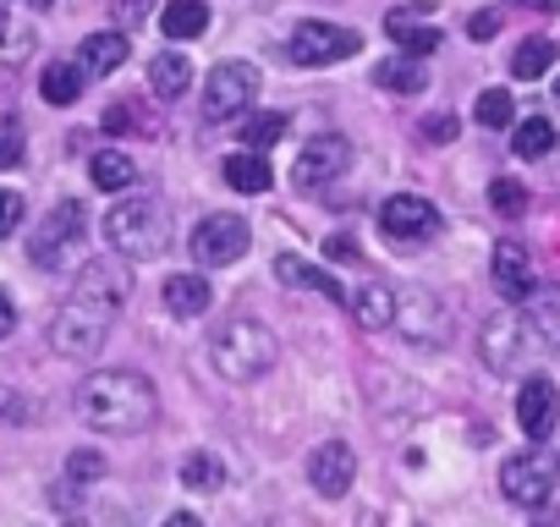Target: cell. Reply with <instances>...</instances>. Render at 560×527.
<instances>
[{
	"label": "cell",
	"instance_id": "16",
	"mask_svg": "<svg viewBox=\"0 0 560 527\" xmlns=\"http://www.w3.org/2000/svg\"><path fill=\"white\" fill-rule=\"evenodd\" d=\"M555 412H560L555 379H544V374L522 379V390H516V423H522V434H527V440H544L549 423H555Z\"/></svg>",
	"mask_w": 560,
	"mask_h": 527
},
{
	"label": "cell",
	"instance_id": "43",
	"mask_svg": "<svg viewBox=\"0 0 560 527\" xmlns=\"http://www.w3.org/2000/svg\"><path fill=\"white\" fill-rule=\"evenodd\" d=\"M330 258H358V247H352V236H330Z\"/></svg>",
	"mask_w": 560,
	"mask_h": 527
},
{
	"label": "cell",
	"instance_id": "19",
	"mask_svg": "<svg viewBox=\"0 0 560 527\" xmlns=\"http://www.w3.org/2000/svg\"><path fill=\"white\" fill-rule=\"evenodd\" d=\"M209 303H214V286H209V276H171L165 281V308L176 314V319H203L209 314Z\"/></svg>",
	"mask_w": 560,
	"mask_h": 527
},
{
	"label": "cell",
	"instance_id": "10",
	"mask_svg": "<svg viewBox=\"0 0 560 527\" xmlns=\"http://www.w3.org/2000/svg\"><path fill=\"white\" fill-rule=\"evenodd\" d=\"M247 247H253V231L236 214H209L192 231V264H198V270H225V264H236Z\"/></svg>",
	"mask_w": 560,
	"mask_h": 527
},
{
	"label": "cell",
	"instance_id": "9",
	"mask_svg": "<svg viewBox=\"0 0 560 527\" xmlns=\"http://www.w3.org/2000/svg\"><path fill=\"white\" fill-rule=\"evenodd\" d=\"M500 489H505L511 505L544 511V505L555 500V489H560V472H555V461H549L544 450H527V456H511V461L500 467Z\"/></svg>",
	"mask_w": 560,
	"mask_h": 527
},
{
	"label": "cell",
	"instance_id": "12",
	"mask_svg": "<svg viewBox=\"0 0 560 527\" xmlns=\"http://www.w3.org/2000/svg\"><path fill=\"white\" fill-rule=\"evenodd\" d=\"M352 165V143L347 138H336V132H319V138H308L303 149H298V165H292V181L298 187H308V192H319L325 181H341V171Z\"/></svg>",
	"mask_w": 560,
	"mask_h": 527
},
{
	"label": "cell",
	"instance_id": "47",
	"mask_svg": "<svg viewBox=\"0 0 560 527\" xmlns=\"http://www.w3.org/2000/svg\"><path fill=\"white\" fill-rule=\"evenodd\" d=\"M0 12H7V0H0Z\"/></svg>",
	"mask_w": 560,
	"mask_h": 527
},
{
	"label": "cell",
	"instance_id": "25",
	"mask_svg": "<svg viewBox=\"0 0 560 527\" xmlns=\"http://www.w3.org/2000/svg\"><path fill=\"white\" fill-rule=\"evenodd\" d=\"M149 89H154L160 99H182V94L192 89V67H187V56H182V50L154 56V67H149Z\"/></svg>",
	"mask_w": 560,
	"mask_h": 527
},
{
	"label": "cell",
	"instance_id": "35",
	"mask_svg": "<svg viewBox=\"0 0 560 527\" xmlns=\"http://www.w3.org/2000/svg\"><path fill=\"white\" fill-rule=\"evenodd\" d=\"M489 203H494L505 220H516V214L527 209V187H522V181H494V187H489Z\"/></svg>",
	"mask_w": 560,
	"mask_h": 527
},
{
	"label": "cell",
	"instance_id": "18",
	"mask_svg": "<svg viewBox=\"0 0 560 527\" xmlns=\"http://www.w3.org/2000/svg\"><path fill=\"white\" fill-rule=\"evenodd\" d=\"M127 34L121 28H105V34H89L83 45H78V67L89 72V78H110L116 67H127Z\"/></svg>",
	"mask_w": 560,
	"mask_h": 527
},
{
	"label": "cell",
	"instance_id": "6",
	"mask_svg": "<svg viewBox=\"0 0 560 527\" xmlns=\"http://www.w3.org/2000/svg\"><path fill=\"white\" fill-rule=\"evenodd\" d=\"M83 231H89V214L78 198H61L39 225H34V242H28V258L39 264V270H61V264L78 258L83 247Z\"/></svg>",
	"mask_w": 560,
	"mask_h": 527
},
{
	"label": "cell",
	"instance_id": "8",
	"mask_svg": "<svg viewBox=\"0 0 560 527\" xmlns=\"http://www.w3.org/2000/svg\"><path fill=\"white\" fill-rule=\"evenodd\" d=\"M253 94H258V67L253 61H220L209 72V89H203V121L220 127V121L253 110Z\"/></svg>",
	"mask_w": 560,
	"mask_h": 527
},
{
	"label": "cell",
	"instance_id": "37",
	"mask_svg": "<svg viewBox=\"0 0 560 527\" xmlns=\"http://www.w3.org/2000/svg\"><path fill=\"white\" fill-rule=\"evenodd\" d=\"M67 478H72V483H94V478H105V456H100V450H72Z\"/></svg>",
	"mask_w": 560,
	"mask_h": 527
},
{
	"label": "cell",
	"instance_id": "4",
	"mask_svg": "<svg viewBox=\"0 0 560 527\" xmlns=\"http://www.w3.org/2000/svg\"><path fill=\"white\" fill-rule=\"evenodd\" d=\"M105 242L127 258V264H143V258H160L171 247V214L160 198H121L110 214H105Z\"/></svg>",
	"mask_w": 560,
	"mask_h": 527
},
{
	"label": "cell",
	"instance_id": "40",
	"mask_svg": "<svg viewBox=\"0 0 560 527\" xmlns=\"http://www.w3.org/2000/svg\"><path fill=\"white\" fill-rule=\"evenodd\" d=\"M467 34H472V39H494V34H500V12H478V17L467 23Z\"/></svg>",
	"mask_w": 560,
	"mask_h": 527
},
{
	"label": "cell",
	"instance_id": "36",
	"mask_svg": "<svg viewBox=\"0 0 560 527\" xmlns=\"http://www.w3.org/2000/svg\"><path fill=\"white\" fill-rule=\"evenodd\" d=\"M18 160H23V121L0 116V171H12Z\"/></svg>",
	"mask_w": 560,
	"mask_h": 527
},
{
	"label": "cell",
	"instance_id": "44",
	"mask_svg": "<svg viewBox=\"0 0 560 527\" xmlns=\"http://www.w3.org/2000/svg\"><path fill=\"white\" fill-rule=\"evenodd\" d=\"M505 7H533V12H560V0H505Z\"/></svg>",
	"mask_w": 560,
	"mask_h": 527
},
{
	"label": "cell",
	"instance_id": "27",
	"mask_svg": "<svg viewBox=\"0 0 560 527\" xmlns=\"http://www.w3.org/2000/svg\"><path fill=\"white\" fill-rule=\"evenodd\" d=\"M160 28H165V39H198L209 28V7L203 0H165Z\"/></svg>",
	"mask_w": 560,
	"mask_h": 527
},
{
	"label": "cell",
	"instance_id": "15",
	"mask_svg": "<svg viewBox=\"0 0 560 527\" xmlns=\"http://www.w3.org/2000/svg\"><path fill=\"white\" fill-rule=\"evenodd\" d=\"M380 225H385L396 242H423V236L440 231V209H434L429 198H418V192H396V198L380 203Z\"/></svg>",
	"mask_w": 560,
	"mask_h": 527
},
{
	"label": "cell",
	"instance_id": "32",
	"mask_svg": "<svg viewBox=\"0 0 560 527\" xmlns=\"http://www.w3.org/2000/svg\"><path fill=\"white\" fill-rule=\"evenodd\" d=\"M287 127H292V121H287V110H258V116H247V121H242V143L264 154V149H275L280 138H287Z\"/></svg>",
	"mask_w": 560,
	"mask_h": 527
},
{
	"label": "cell",
	"instance_id": "3",
	"mask_svg": "<svg viewBox=\"0 0 560 527\" xmlns=\"http://www.w3.org/2000/svg\"><path fill=\"white\" fill-rule=\"evenodd\" d=\"M275 358H280V341H275L269 325H258V319H225V325L209 336V363H214V374L231 379V385H247V379L269 374Z\"/></svg>",
	"mask_w": 560,
	"mask_h": 527
},
{
	"label": "cell",
	"instance_id": "28",
	"mask_svg": "<svg viewBox=\"0 0 560 527\" xmlns=\"http://www.w3.org/2000/svg\"><path fill=\"white\" fill-rule=\"evenodd\" d=\"M34 23H23V17H12V12H0V72L7 67H23L28 56H34Z\"/></svg>",
	"mask_w": 560,
	"mask_h": 527
},
{
	"label": "cell",
	"instance_id": "17",
	"mask_svg": "<svg viewBox=\"0 0 560 527\" xmlns=\"http://www.w3.org/2000/svg\"><path fill=\"white\" fill-rule=\"evenodd\" d=\"M275 276H280V286H303V292H325L336 308H352V292L330 276V270H319V264H308V258H298V253H280L275 258Z\"/></svg>",
	"mask_w": 560,
	"mask_h": 527
},
{
	"label": "cell",
	"instance_id": "46",
	"mask_svg": "<svg viewBox=\"0 0 560 527\" xmlns=\"http://www.w3.org/2000/svg\"><path fill=\"white\" fill-rule=\"evenodd\" d=\"M555 105H560V78H555Z\"/></svg>",
	"mask_w": 560,
	"mask_h": 527
},
{
	"label": "cell",
	"instance_id": "11",
	"mask_svg": "<svg viewBox=\"0 0 560 527\" xmlns=\"http://www.w3.org/2000/svg\"><path fill=\"white\" fill-rule=\"evenodd\" d=\"M358 50H363L358 28H336V23H298L292 45H287V56L298 67H336V61H347Z\"/></svg>",
	"mask_w": 560,
	"mask_h": 527
},
{
	"label": "cell",
	"instance_id": "23",
	"mask_svg": "<svg viewBox=\"0 0 560 527\" xmlns=\"http://www.w3.org/2000/svg\"><path fill=\"white\" fill-rule=\"evenodd\" d=\"M220 176L236 187V192H269V160L258 154V149H242V154H225V165H220Z\"/></svg>",
	"mask_w": 560,
	"mask_h": 527
},
{
	"label": "cell",
	"instance_id": "41",
	"mask_svg": "<svg viewBox=\"0 0 560 527\" xmlns=\"http://www.w3.org/2000/svg\"><path fill=\"white\" fill-rule=\"evenodd\" d=\"M18 330V303H12V292L7 286H0V341H7Z\"/></svg>",
	"mask_w": 560,
	"mask_h": 527
},
{
	"label": "cell",
	"instance_id": "26",
	"mask_svg": "<svg viewBox=\"0 0 560 527\" xmlns=\"http://www.w3.org/2000/svg\"><path fill=\"white\" fill-rule=\"evenodd\" d=\"M83 83H89V72H83L78 61H50L45 78H39V94H45L50 105H78V99H83Z\"/></svg>",
	"mask_w": 560,
	"mask_h": 527
},
{
	"label": "cell",
	"instance_id": "13",
	"mask_svg": "<svg viewBox=\"0 0 560 527\" xmlns=\"http://www.w3.org/2000/svg\"><path fill=\"white\" fill-rule=\"evenodd\" d=\"M489 281H494V292H500L511 308H522V303H527V292L538 286L527 242H516V236H500V242H494V258H489Z\"/></svg>",
	"mask_w": 560,
	"mask_h": 527
},
{
	"label": "cell",
	"instance_id": "1",
	"mask_svg": "<svg viewBox=\"0 0 560 527\" xmlns=\"http://www.w3.org/2000/svg\"><path fill=\"white\" fill-rule=\"evenodd\" d=\"M132 297V270L127 258H89L78 270V286L72 297L61 303V314L50 319V347L61 358H100V347L110 341V325L116 314L127 308Z\"/></svg>",
	"mask_w": 560,
	"mask_h": 527
},
{
	"label": "cell",
	"instance_id": "38",
	"mask_svg": "<svg viewBox=\"0 0 560 527\" xmlns=\"http://www.w3.org/2000/svg\"><path fill=\"white\" fill-rule=\"evenodd\" d=\"M23 214H28L23 192H7V187H0V242H7V236L23 225Z\"/></svg>",
	"mask_w": 560,
	"mask_h": 527
},
{
	"label": "cell",
	"instance_id": "29",
	"mask_svg": "<svg viewBox=\"0 0 560 527\" xmlns=\"http://www.w3.org/2000/svg\"><path fill=\"white\" fill-rule=\"evenodd\" d=\"M555 39H544V34H533V39H522L516 50H511V78L516 83H527V78H544L549 67H555Z\"/></svg>",
	"mask_w": 560,
	"mask_h": 527
},
{
	"label": "cell",
	"instance_id": "7",
	"mask_svg": "<svg viewBox=\"0 0 560 527\" xmlns=\"http://www.w3.org/2000/svg\"><path fill=\"white\" fill-rule=\"evenodd\" d=\"M390 330H401L412 347H445L451 341V314L445 297L429 286H396V319Z\"/></svg>",
	"mask_w": 560,
	"mask_h": 527
},
{
	"label": "cell",
	"instance_id": "21",
	"mask_svg": "<svg viewBox=\"0 0 560 527\" xmlns=\"http://www.w3.org/2000/svg\"><path fill=\"white\" fill-rule=\"evenodd\" d=\"M89 181H94L100 192H132V187H138V160L121 154V149H100V154L89 160Z\"/></svg>",
	"mask_w": 560,
	"mask_h": 527
},
{
	"label": "cell",
	"instance_id": "42",
	"mask_svg": "<svg viewBox=\"0 0 560 527\" xmlns=\"http://www.w3.org/2000/svg\"><path fill=\"white\" fill-rule=\"evenodd\" d=\"M423 132H429V143H451V132H456V121H451V116H434V121H429Z\"/></svg>",
	"mask_w": 560,
	"mask_h": 527
},
{
	"label": "cell",
	"instance_id": "24",
	"mask_svg": "<svg viewBox=\"0 0 560 527\" xmlns=\"http://www.w3.org/2000/svg\"><path fill=\"white\" fill-rule=\"evenodd\" d=\"M385 34L407 50V56H434L440 50V28L423 17V23H412V12H396V17H385Z\"/></svg>",
	"mask_w": 560,
	"mask_h": 527
},
{
	"label": "cell",
	"instance_id": "34",
	"mask_svg": "<svg viewBox=\"0 0 560 527\" xmlns=\"http://www.w3.org/2000/svg\"><path fill=\"white\" fill-rule=\"evenodd\" d=\"M478 127H511V116H516V105H511V94L505 89H483L478 94Z\"/></svg>",
	"mask_w": 560,
	"mask_h": 527
},
{
	"label": "cell",
	"instance_id": "5",
	"mask_svg": "<svg viewBox=\"0 0 560 527\" xmlns=\"http://www.w3.org/2000/svg\"><path fill=\"white\" fill-rule=\"evenodd\" d=\"M533 341H538V330H533V319L516 314V308H511V314H489V319L478 325V358H483V368L500 374V379L527 363Z\"/></svg>",
	"mask_w": 560,
	"mask_h": 527
},
{
	"label": "cell",
	"instance_id": "31",
	"mask_svg": "<svg viewBox=\"0 0 560 527\" xmlns=\"http://www.w3.org/2000/svg\"><path fill=\"white\" fill-rule=\"evenodd\" d=\"M182 483H187L192 494H214V489H225V461L209 456V450H192V456L182 461Z\"/></svg>",
	"mask_w": 560,
	"mask_h": 527
},
{
	"label": "cell",
	"instance_id": "30",
	"mask_svg": "<svg viewBox=\"0 0 560 527\" xmlns=\"http://www.w3.org/2000/svg\"><path fill=\"white\" fill-rule=\"evenodd\" d=\"M522 308H527L533 330H538L549 347H560V286H533Z\"/></svg>",
	"mask_w": 560,
	"mask_h": 527
},
{
	"label": "cell",
	"instance_id": "39",
	"mask_svg": "<svg viewBox=\"0 0 560 527\" xmlns=\"http://www.w3.org/2000/svg\"><path fill=\"white\" fill-rule=\"evenodd\" d=\"M110 17H116V28L127 34L132 23H143V17H149V0H116V7H110Z\"/></svg>",
	"mask_w": 560,
	"mask_h": 527
},
{
	"label": "cell",
	"instance_id": "45",
	"mask_svg": "<svg viewBox=\"0 0 560 527\" xmlns=\"http://www.w3.org/2000/svg\"><path fill=\"white\" fill-rule=\"evenodd\" d=\"M28 7H39V12H45V7H56V0H28Z\"/></svg>",
	"mask_w": 560,
	"mask_h": 527
},
{
	"label": "cell",
	"instance_id": "33",
	"mask_svg": "<svg viewBox=\"0 0 560 527\" xmlns=\"http://www.w3.org/2000/svg\"><path fill=\"white\" fill-rule=\"evenodd\" d=\"M511 149H516L522 160H544V154L555 149V127H549L544 116H527V121H516V138H511Z\"/></svg>",
	"mask_w": 560,
	"mask_h": 527
},
{
	"label": "cell",
	"instance_id": "22",
	"mask_svg": "<svg viewBox=\"0 0 560 527\" xmlns=\"http://www.w3.org/2000/svg\"><path fill=\"white\" fill-rule=\"evenodd\" d=\"M352 319L363 330H390V319H396V286L369 281L363 292H352Z\"/></svg>",
	"mask_w": 560,
	"mask_h": 527
},
{
	"label": "cell",
	"instance_id": "20",
	"mask_svg": "<svg viewBox=\"0 0 560 527\" xmlns=\"http://www.w3.org/2000/svg\"><path fill=\"white\" fill-rule=\"evenodd\" d=\"M374 83L385 89V94H423L429 89V67H423V56H390V61H380L374 67Z\"/></svg>",
	"mask_w": 560,
	"mask_h": 527
},
{
	"label": "cell",
	"instance_id": "2",
	"mask_svg": "<svg viewBox=\"0 0 560 527\" xmlns=\"http://www.w3.org/2000/svg\"><path fill=\"white\" fill-rule=\"evenodd\" d=\"M78 418L100 434H143L160 418V390L138 368H100L78 385Z\"/></svg>",
	"mask_w": 560,
	"mask_h": 527
},
{
	"label": "cell",
	"instance_id": "14",
	"mask_svg": "<svg viewBox=\"0 0 560 527\" xmlns=\"http://www.w3.org/2000/svg\"><path fill=\"white\" fill-rule=\"evenodd\" d=\"M358 483V450L347 440H325L308 450V489L325 494V500H341L347 489Z\"/></svg>",
	"mask_w": 560,
	"mask_h": 527
}]
</instances>
